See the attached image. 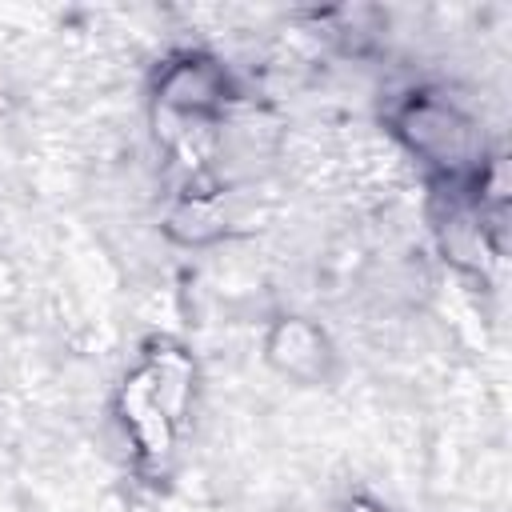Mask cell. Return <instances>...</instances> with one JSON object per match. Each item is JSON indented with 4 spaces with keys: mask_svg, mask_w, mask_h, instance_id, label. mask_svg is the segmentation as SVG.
Wrapping results in <instances>:
<instances>
[{
    "mask_svg": "<svg viewBox=\"0 0 512 512\" xmlns=\"http://www.w3.org/2000/svg\"><path fill=\"white\" fill-rule=\"evenodd\" d=\"M352 512H380V508H372V504H356Z\"/></svg>",
    "mask_w": 512,
    "mask_h": 512,
    "instance_id": "4",
    "label": "cell"
},
{
    "mask_svg": "<svg viewBox=\"0 0 512 512\" xmlns=\"http://www.w3.org/2000/svg\"><path fill=\"white\" fill-rule=\"evenodd\" d=\"M404 128H408V136H412V144H416L420 152H440V156L448 152V156H456L460 144H464L460 120H456L448 108H436V104H416V108L408 112Z\"/></svg>",
    "mask_w": 512,
    "mask_h": 512,
    "instance_id": "2",
    "label": "cell"
},
{
    "mask_svg": "<svg viewBox=\"0 0 512 512\" xmlns=\"http://www.w3.org/2000/svg\"><path fill=\"white\" fill-rule=\"evenodd\" d=\"M268 360L296 380H316L328 364V340L304 320H280L268 336Z\"/></svg>",
    "mask_w": 512,
    "mask_h": 512,
    "instance_id": "1",
    "label": "cell"
},
{
    "mask_svg": "<svg viewBox=\"0 0 512 512\" xmlns=\"http://www.w3.org/2000/svg\"><path fill=\"white\" fill-rule=\"evenodd\" d=\"M216 100V76L204 64H180L164 80V104L176 112H200Z\"/></svg>",
    "mask_w": 512,
    "mask_h": 512,
    "instance_id": "3",
    "label": "cell"
}]
</instances>
